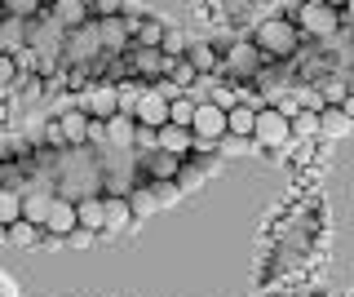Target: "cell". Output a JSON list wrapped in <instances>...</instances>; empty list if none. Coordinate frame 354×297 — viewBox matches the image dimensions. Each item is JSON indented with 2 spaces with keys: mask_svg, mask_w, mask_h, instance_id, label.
Masks as SVG:
<instances>
[{
  "mask_svg": "<svg viewBox=\"0 0 354 297\" xmlns=\"http://www.w3.org/2000/svg\"><path fill=\"white\" fill-rule=\"evenodd\" d=\"M297 45H301V36H297V27L288 23V18H266V23H257V31H252V49L261 53V58H292Z\"/></svg>",
  "mask_w": 354,
  "mask_h": 297,
  "instance_id": "1",
  "label": "cell"
},
{
  "mask_svg": "<svg viewBox=\"0 0 354 297\" xmlns=\"http://www.w3.org/2000/svg\"><path fill=\"white\" fill-rule=\"evenodd\" d=\"M288 23L297 27V36H319V40H332L341 27H346V14H341V9H332V5H324V0H301L297 18H288Z\"/></svg>",
  "mask_w": 354,
  "mask_h": 297,
  "instance_id": "2",
  "label": "cell"
},
{
  "mask_svg": "<svg viewBox=\"0 0 354 297\" xmlns=\"http://www.w3.org/2000/svg\"><path fill=\"white\" fill-rule=\"evenodd\" d=\"M252 142H257L261 151H292V129H288V120L274 111V107H261L257 116H252Z\"/></svg>",
  "mask_w": 354,
  "mask_h": 297,
  "instance_id": "3",
  "label": "cell"
},
{
  "mask_svg": "<svg viewBox=\"0 0 354 297\" xmlns=\"http://www.w3.org/2000/svg\"><path fill=\"white\" fill-rule=\"evenodd\" d=\"M155 151L186 160V156H191V129H182V125H160V129H155Z\"/></svg>",
  "mask_w": 354,
  "mask_h": 297,
  "instance_id": "4",
  "label": "cell"
},
{
  "mask_svg": "<svg viewBox=\"0 0 354 297\" xmlns=\"http://www.w3.org/2000/svg\"><path fill=\"white\" fill-rule=\"evenodd\" d=\"M129 222H133V208L124 195H102V231L97 235H120Z\"/></svg>",
  "mask_w": 354,
  "mask_h": 297,
  "instance_id": "5",
  "label": "cell"
},
{
  "mask_svg": "<svg viewBox=\"0 0 354 297\" xmlns=\"http://www.w3.org/2000/svg\"><path fill=\"white\" fill-rule=\"evenodd\" d=\"M71 226H75V200L53 195V200H49V213H44V222H40V231H49V235H66Z\"/></svg>",
  "mask_w": 354,
  "mask_h": 297,
  "instance_id": "6",
  "label": "cell"
},
{
  "mask_svg": "<svg viewBox=\"0 0 354 297\" xmlns=\"http://www.w3.org/2000/svg\"><path fill=\"white\" fill-rule=\"evenodd\" d=\"M133 120H138V125H151V129L169 125V102H164L160 93L142 89V98H138V107H133Z\"/></svg>",
  "mask_w": 354,
  "mask_h": 297,
  "instance_id": "7",
  "label": "cell"
},
{
  "mask_svg": "<svg viewBox=\"0 0 354 297\" xmlns=\"http://www.w3.org/2000/svg\"><path fill=\"white\" fill-rule=\"evenodd\" d=\"M221 67H226L230 75H252L261 67V53L252 49V45H243V40H235V45L226 49V58H221Z\"/></svg>",
  "mask_w": 354,
  "mask_h": 297,
  "instance_id": "8",
  "label": "cell"
},
{
  "mask_svg": "<svg viewBox=\"0 0 354 297\" xmlns=\"http://www.w3.org/2000/svg\"><path fill=\"white\" fill-rule=\"evenodd\" d=\"M350 111H346V102L341 107H319V134L332 138V142H341V138H350Z\"/></svg>",
  "mask_w": 354,
  "mask_h": 297,
  "instance_id": "9",
  "label": "cell"
},
{
  "mask_svg": "<svg viewBox=\"0 0 354 297\" xmlns=\"http://www.w3.org/2000/svg\"><path fill=\"white\" fill-rule=\"evenodd\" d=\"M102 129H106V147L111 151H133V116L115 111V116L102 120Z\"/></svg>",
  "mask_w": 354,
  "mask_h": 297,
  "instance_id": "10",
  "label": "cell"
},
{
  "mask_svg": "<svg viewBox=\"0 0 354 297\" xmlns=\"http://www.w3.org/2000/svg\"><path fill=\"white\" fill-rule=\"evenodd\" d=\"M75 111H84L88 120H106V116H115V84H106V89H93V93H84Z\"/></svg>",
  "mask_w": 354,
  "mask_h": 297,
  "instance_id": "11",
  "label": "cell"
},
{
  "mask_svg": "<svg viewBox=\"0 0 354 297\" xmlns=\"http://www.w3.org/2000/svg\"><path fill=\"white\" fill-rule=\"evenodd\" d=\"M49 200H53V191H27V195H18V217H22V222H31V226H40L44 213H49Z\"/></svg>",
  "mask_w": 354,
  "mask_h": 297,
  "instance_id": "12",
  "label": "cell"
},
{
  "mask_svg": "<svg viewBox=\"0 0 354 297\" xmlns=\"http://www.w3.org/2000/svg\"><path fill=\"white\" fill-rule=\"evenodd\" d=\"M84 125H88V116L84 111H62L58 120V134H62V147H84Z\"/></svg>",
  "mask_w": 354,
  "mask_h": 297,
  "instance_id": "13",
  "label": "cell"
},
{
  "mask_svg": "<svg viewBox=\"0 0 354 297\" xmlns=\"http://www.w3.org/2000/svg\"><path fill=\"white\" fill-rule=\"evenodd\" d=\"M75 226L84 231H102V195H84V200H75Z\"/></svg>",
  "mask_w": 354,
  "mask_h": 297,
  "instance_id": "14",
  "label": "cell"
},
{
  "mask_svg": "<svg viewBox=\"0 0 354 297\" xmlns=\"http://www.w3.org/2000/svg\"><path fill=\"white\" fill-rule=\"evenodd\" d=\"M5 244L9 249H36L40 244V226H31V222H22V217H18V222L5 226Z\"/></svg>",
  "mask_w": 354,
  "mask_h": 297,
  "instance_id": "15",
  "label": "cell"
},
{
  "mask_svg": "<svg viewBox=\"0 0 354 297\" xmlns=\"http://www.w3.org/2000/svg\"><path fill=\"white\" fill-rule=\"evenodd\" d=\"M252 107H243V102H235V107H226V134H235V138H252Z\"/></svg>",
  "mask_w": 354,
  "mask_h": 297,
  "instance_id": "16",
  "label": "cell"
},
{
  "mask_svg": "<svg viewBox=\"0 0 354 297\" xmlns=\"http://www.w3.org/2000/svg\"><path fill=\"white\" fill-rule=\"evenodd\" d=\"M288 129H292V138H297V142L319 138V111H306V107H297V111L288 116Z\"/></svg>",
  "mask_w": 354,
  "mask_h": 297,
  "instance_id": "17",
  "label": "cell"
},
{
  "mask_svg": "<svg viewBox=\"0 0 354 297\" xmlns=\"http://www.w3.org/2000/svg\"><path fill=\"white\" fill-rule=\"evenodd\" d=\"M182 58L191 62L195 71H213V67H217V53H213V45H204V40H186Z\"/></svg>",
  "mask_w": 354,
  "mask_h": 297,
  "instance_id": "18",
  "label": "cell"
},
{
  "mask_svg": "<svg viewBox=\"0 0 354 297\" xmlns=\"http://www.w3.org/2000/svg\"><path fill=\"white\" fill-rule=\"evenodd\" d=\"M129 31H133V40H138V49H155L160 36H164V23H160V18H138Z\"/></svg>",
  "mask_w": 354,
  "mask_h": 297,
  "instance_id": "19",
  "label": "cell"
},
{
  "mask_svg": "<svg viewBox=\"0 0 354 297\" xmlns=\"http://www.w3.org/2000/svg\"><path fill=\"white\" fill-rule=\"evenodd\" d=\"M160 75H169V80L177 84V89H186V84H191L195 80V67H191V62H186V58H164V67H160Z\"/></svg>",
  "mask_w": 354,
  "mask_h": 297,
  "instance_id": "20",
  "label": "cell"
},
{
  "mask_svg": "<svg viewBox=\"0 0 354 297\" xmlns=\"http://www.w3.org/2000/svg\"><path fill=\"white\" fill-rule=\"evenodd\" d=\"M147 191H151L155 208H169V204H177V200H182V191H177V182H169V178H155V182H147Z\"/></svg>",
  "mask_w": 354,
  "mask_h": 297,
  "instance_id": "21",
  "label": "cell"
},
{
  "mask_svg": "<svg viewBox=\"0 0 354 297\" xmlns=\"http://www.w3.org/2000/svg\"><path fill=\"white\" fill-rule=\"evenodd\" d=\"M248 151H257V142H252V138H235V134H221L217 138V156L239 160V156H248Z\"/></svg>",
  "mask_w": 354,
  "mask_h": 297,
  "instance_id": "22",
  "label": "cell"
},
{
  "mask_svg": "<svg viewBox=\"0 0 354 297\" xmlns=\"http://www.w3.org/2000/svg\"><path fill=\"white\" fill-rule=\"evenodd\" d=\"M142 89H147V84H138V80H124V84H115V111L133 116V107H138Z\"/></svg>",
  "mask_w": 354,
  "mask_h": 297,
  "instance_id": "23",
  "label": "cell"
},
{
  "mask_svg": "<svg viewBox=\"0 0 354 297\" xmlns=\"http://www.w3.org/2000/svg\"><path fill=\"white\" fill-rule=\"evenodd\" d=\"M186 40H191L186 31H173V27H164V36H160V45H155V49H160V58H182Z\"/></svg>",
  "mask_w": 354,
  "mask_h": 297,
  "instance_id": "24",
  "label": "cell"
},
{
  "mask_svg": "<svg viewBox=\"0 0 354 297\" xmlns=\"http://www.w3.org/2000/svg\"><path fill=\"white\" fill-rule=\"evenodd\" d=\"M133 67H138V75H147V80H155L164 67V58H160V49H138L133 53Z\"/></svg>",
  "mask_w": 354,
  "mask_h": 297,
  "instance_id": "25",
  "label": "cell"
},
{
  "mask_svg": "<svg viewBox=\"0 0 354 297\" xmlns=\"http://www.w3.org/2000/svg\"><path fill=\"white\" fill-rule=\"evenodd\" d=\"M191 116H195V102L186 93H177L173 102H169V125H182V129H191Z\"/></svg>",
  "mask_w": 354,
  "mask_h": 297,
  "instance_id": "26",
  "label": "cell"
},
{
  "mask_svg": "<svg viewBox=\"0 0 354 297\" xmlns=\"http://www.w3.org/2000/svg\"><path fill=\"white\" fill-rule=\"evenodd\" d=\"M133 151H155V129L133 120Z\"/></svg>",
  "mask_w": 354,
  "mask_h": 297,
  "instance_id": "27",
  "label": "cell"
},
{
  "mask_svg": "<svg viewBox=\"0 0 354 297\" xmlns=\"http://www.w3.org/2000/svg\"><path fill=\"white\" fill-rule=\"evenodd\" d=\"M18 222V195L14 191H0V226Z\"/></svg>",
  "mask_w": 354,
  "mask_h": 297,
  "instance_id": "28",
  "label": "cell"
},
{
  "mask_svg": "<svg viewBox=\"0 0 354 297\" xmlns=\"http://www.w3.org/2000/svg\"><path fill=\"white\" fill-rule=\"evenodd\" d=\"M84 147H106V129H102V120H88V125H84Z\"/></svg>",
  "mask_w": 354,
  "mask_h": 297,
  "instance_id": "29",
  "label": "cell"
},
{
  "mask_svg": "<svg viewBox=\"0 0 354 297\" xmlns=\"http://www.w3.org/2000/svg\"><path fill=\"white\" fill-rule=\"evenodd\" d=\"M58 18H62V23H84V5H80V0H62Z\"/></svg>",
  "mask_w": 354,
  "mask_h": 297,
  "instance_id": "30",
  "label": "cell"
},
{
  "mask_svg": "<svg viewBox=\"0 0 354 297\" xmlns=\"http://www.w3.org/2000/svg\"><path fill=\"white\" fill-rule=\"evenodd\" d=\"M208 102L226 111V107H235V102H239V98H235V89H221V84H213V89H208Z\"/></svg>",
  "mask_w": 354,
  "mask_h": 297,
  "instance_id": "31",
  "label": "cell"
},
{
  "mask_svg": "<svg viewBox=\"0 0 354 297\" xmlns=\"http://www.w3.org/2000/svg\"><path fill=\"white\" fill-rule=\"evenodd\" d=\"M0 297H22L18 275H14V271H5V267H0Z\"/></svg>",
  "mask_w": 354,
  "mask_h": 297,
  "instance_id": "32",
  "label": "cell"
},
{
  "mask_svg": "<svg viewBox=\"0 0 354 297\" xmlns=\"http://www.w3.org/2000/svg\"><path fill=\"white\" fill-rule=\"evenodd\" d=\"M5 9H9L14 18H31V14L40 9V0H5Z\"/></svg>",
  "mask_w": 354,
  "mask_h": 297,
  "instance_id": "33",
  "label": "cell"
},
{
  "mask_svg": "<svg viewBox=\"0 0 354 297\" xmlns=\"http://www.w3.org/2000/svg\"><path fill=\"white\" fill-rule=\"evenodd\" d=\"M151 93H160V98H164V102H173V98H177V93H182V89H177V84L169 80V75H155V84H151Z\"/></svg>",
  "mask_w": 354,
  "mask_h": 297,
  "instance_id": "34",
  "label": "cell"
},
{
  "mask_svg": "<svg viewBox=\"0 0 354 297\" xmlns=\"http://www.w3.org/2000/svg\"><path fill=\"white\" fill-rule=\"evenodd\" d=\"M324 5H332V9H346V0H324Z\"/></svg>",
  "mask_w": 354,
  "mask_h": 297,
  "instance_id": "35",
  "label": "cell"
}]
</instances>
